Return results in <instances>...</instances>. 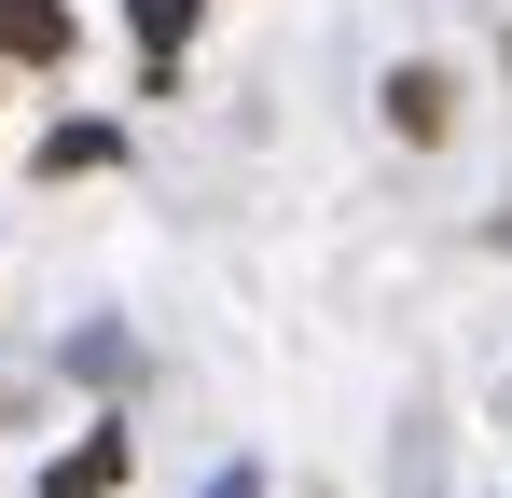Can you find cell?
Here are the masks:
<instances>
[{
    "label": "cell",
    "instance_id": "6da1fadb",
    "mask_svg": "<svg viewBox=\"0 0 512 498\" xmlns=\"http://www.w3.org/2000/svg\"><path fill=\"white\" fill-rule=\"evenodd\" d=\"M0 56L14 70H70V0H0Z\"/></svg>",
    "mask_w": 512,
    "mask_h": 498
},
{
    "label": "cell",
    "instance_id": "7a4b0ae2",
    "mask_svg": "<svg viewBox=\"0 0 512 498\" xmlns=\"http://www.w3.org/2000/svg\"><path fill=\"white\" fill-rule=\"evenodd\" d=\"M111 485H125V443H84V457L42 471V498H111Z\"/></svg>",
    "mask_w": 512,
    "mask_h": 498
},
{
    "label": "cell",
    "instance_id": "3957f363",
    "mask_svg": "<svg viewBox=\"0 0 512 498\" xmlns=\"http://www.w3.org/2000/svg\"><path fill=\"white\" fill-rule=\"evenodd\" d=\"M125 14H139V42H153V70H167L180 42H194V0H125Z\"/></svg>",
    "mask_w": 512,
    "mask_h": 498
},
{
    "label": "cell",
    "instance_id": "277c9868",
    "mask_svg": "<svg viewBox=\"0 0 512 498\" xmlns=\"http://www.w3.org/2000/svg\"><path fill=\"white\" fill-rule=\"evenodd\" d=\"M70 166H111V125H56L42 139V180H70Z\"/></svg>",
    "mask_w": 512,
    "mask_h": 498
},
{
    "label": "cell",
    "instance_id": "5b68a950",
    "mask_svg": "<svg viewBox=\"0 0 512 498\" xmlns=\"http://www.w3.org/2000/svg\"><path fill=\"white\" fill-rule=\"evenodd\" d=\"M222 498H250V485H222Z\"/></svg>",
    "mask_w": 512,
    "mask_h": 498
}]
</instances>
